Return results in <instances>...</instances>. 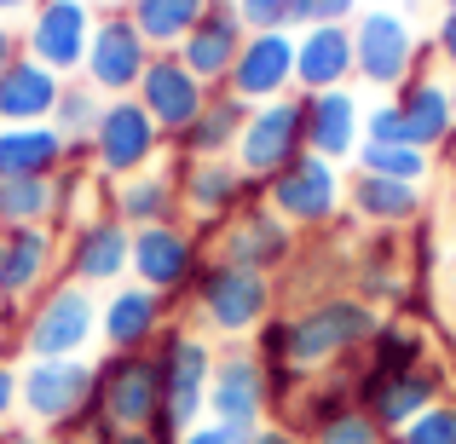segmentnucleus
<instances>
[{
	"label": "nucleus",
	"mask_w": 456,
	"mask_h": 444,
	"mask_svg": "<svg viewBox=\"0 0 456 444\" xmlns=\"http://www.w3.org/2000/svg\"><path fill=\"white\" fill-rule=\"evenodd\" d=\"M93 358H23L18 364V416L58 444H104L116 433L93 404Z\"/></svg>",
	"instance_id": "nucleus-1"
},
{
	"label": "nucleus",
	"mask_w": 456,
	"mask_h": 444,
	"mask_svg": "<svg viewBox=\"0 0 456 444\" xmlns=\"http://www.w3.org/2000/svg\"><path fill=\"white\" fill-rule=\"evenodd\" d=\"M381 329V311L358 295H312L306 306L289 311V364L301 375H323V369L346 364L370 346Z\"/></svg>",
	"instance_id": "nucleus-2"
},
{
	"label": "nucleus",
	"mask_w": 456,
	"mask_h": 444,
	"mask_svg": "<svg viewBox=\"0 0 456 444\" xmlns=\"http://www.w3.org/2000/svg\"><path fill=\"white\" fill-rule=\"evenodd\" d=\"M151 358H156V369H162V422H156L151 433L179 444L185 427L208 422V381H214L220 346H214L197 323H167L162 341L151 346Z\"/></svg>",
	"instance_id": "nucleus-3"
},
{
	"label": "nucleus",
	"mask_w": 456,
	"mask_h": 444,
	"mask_svg": "<svg viewBox=\"0 0 456 444\" xmlns=\"http://www.w3.org/2000/svg\"><path fill=\"white\" fill-rule=\"evenodd\" d=\"M272 311H278V278L225 266V260L208 254L197 289H191V318L208 341H248Z\"/></svg>",
	"instance_id": "nucleus-4"
},
{
	"label": "nucleus",
	"mask_w": 456,
	"mask_h": 444,
	"mask_svg": "<svg viewBox=\"0 0 456 444\" xmlns=\"http://www.w3.org/2000/svg\"><path fill=\"white\" fill-rule=\"evenodd\" d=\"M434 41H422L411 23V12L399 6H364L353 18V69L364 87L376 93H399L416 69H428Z\"/></svg>",
	"instance_id": "nucleus-5"
},
{
	"label": "nucleus",
	"mask_w": 456,
	"mask_h": 444,
	"mask_svg": "<svg viewBox=\"0 0 456 444\" xmlns=\"http://www.w3.org/2000/svg\"><path fill=\"white\" fill-rule=\"evenodd\" d=\"M99 341V295L53 278L23 306V358H87Z\"/></svg>",
	"instance_id": "nucleus-6"
},
{
	"label": "nucleus",
	"mask_w": 456,
	"mask_h": 444,
	"mask_svg": "<svg viewBox=\"0 0 456 444\" xmlns=\"http://www.w3.org/2000/svg\"><path fill=\"white\" fill-rule=\"evenodd\" d=\"M87 145H93V174L122 185V179H134V174L162 167L167 133L151 122V110L139 99H104V116H99Z\"/></svg>",
	"instance_id": "nucleus-7"
},
{
	"label": "nucleus",
	"mask_w": 456,
	"mask_h": 444,
	"mask_svg": "<svg viewBox=\"0 0 456 444\" xmlns=\"http://www.w3.org/2000/svg\"><path fill=\"white\" fill-rule=\"evenodd\" d=\"M202 266H208V237L191 231L185 220L174 225H145V231H134V260H127V278L156 289L162 300H191L197 289Z\"/></svg>",
	"instance_id": "nucleus-8"
},
{
	"label": "nucleus",
	"mask_w": 456,
	"mask_h": 444,
	"mask_svg": "<svg viewBox=\"0 0 456 444\" xmlns=\"http://www.w3.org/2000/svg\"><path fill=\"white\" fill-rule=\"evenodd\" d=\"M174 179H179V208H185V225H191V231H202L208 243L220 237V225L232 220L237 208H248V202L266 197V185H255L232 156L174 162Z\"/></svg>",
	"instance_id": "nucleus-9"
},
{
	"label": "nucleus",
	"mask_w": 456,
	"mask_h": 444,
	"mask_svg": "<svg viewBox=\"0 0 456 444\" xmlns=\"http://www.w3.org/2000/svg\"><path fill=\"white\" fill-rule=\"evenodd\" d=\"M266 208L278 214L283 225H295V231H330L335 220L346 214V179L335 162H323V156H301V162H289L278 179H266Z\"/></svg>",
	"instance_id": "nucleus-10"
},
{
	"label": "nucleus",
	"mask_w": 456,
	"mask_h": 444,
	"mask_svg": "<svg viewBox=\"0 0 456 444\" xmlns=\"http://www.w3.org/2000/svg\"><path fill=\"white\" fill-rule=\"evenodd\" d=\"M93 369H99L93 404H99V416L116 433L162 422V369H156L151 352H104V358H93Z\"/></svg>",
	"instance_id": "nucleus-11"
},
{
	"label": "nucleus",
	"mask_w": 456,
	"mask_h": 444,
	"mask_svg": "<svg viewBox=\"0 0 456 444\" xmlns=\"http://www.w3.org/2000/svg\"><path fill=\"white\" fill-rule=\"evenodd\" d=\"M306 156V99L289 93V99H272V104H255L243 122V139H237L232 162L243 167L255 185L278 179L289 162Z\"/></svg>",
	"instance_id": "nucleus-12"
},
{
	"label": "nucleus",
	"mask_w": 456,
	"mask_h": 444,
	"mask_svg": "<svg viewBox=\"0 0 456 444\" xmlns=\"http://www.w3.org/2000/svg\"><path fill=\"white\" fill-rule=\"evenodd\" d=\"M93 23H99V6L87 0H35V12L23 18V52L53 76L76 81L93 46Z\"/></svg>",
	"instance_id": "nucleus-13"
},
{
	"label": "nucleus",
	"mask_w": 456,
	"mask_h": 444,
	"mask_svg": "<svg viewBox=\"0 0 456 444\" xmlns=\"http://www.w3.org/2000/svg\"><path fill=\"white\" fill-rule=\"evenodd\" d=\"M295 254H301V231L283 225L278 214L266 208V197L248 202V208H237L232 220L220 225V237H214V260L243 266V271H266V278L289 271Z\"/></svg>",
	"instance_id": "nucleus-14"
},
{
	"label": "nucleus",
	"mask_w": 456,
	"mask_h": 444,
	"mask_svg": "<svg viewBox=\"0 0 456 444\" xmlns=\"http://www.w3.org/2000/svg\"><path fill=\"white\" fill-rule=\"evenodd\" d=\"M127 260H134V231L116 214H93V220L64 231V254H58V278L81 283V289H116L127 283Z\"/></svg>",
	"instance_id": "nucleus-15"
},
{
	"label": "nucleus",
	"mask_w": 456,
	"mask_h": 444,
	"mask_svg": "<svg viewBox=\"0 0 456 444\" xmlns=\"http://www.w3.org/2000/svg\"><path fill=\"white\" fill-rule=\"evenodd\" d=\"M151 41L134 29V18H127L122 6L116 12H99V23H93V46H87V64H81V81H87L99 99H134L139 76L151 69Z\"/></svg>",
	"instance_id": "nucleus-16"
},
{
	"label": "nucleus",
	"mask_w": 456,
	"mask_h": 444,
	"mask_svg": "<svg viewBox=\"0 0 456 444\" xmlns=\"http://www.w3.org/2000/svg\"><path fill=\"white\" fill-rule=\"evenodd\" d=\"M208 422H225L237 433H255L272 422V399H266V364L255 358L248 341H225L214 358V381H208Z\"/></svg>",
	"instance_id": "nucleus-17"
},
{
	"label": "nucleus",
	"mask_w": 456,
	"mask_h": 444,
	"mask_svg": "<svg viewBox=\"0 0 456 444\" xmlns=\"http://www.w3.org/2000/svg\"><path fill=\"white\" fill-rule=\"evenodd\" d=\"M451 399V375L439 358H428V364L404 369V375H370V369H358V410L376 416L381 433H399L404 422H416V416L428 410V404Z\"/></svg>",
	"instance_id": "nucleus-18"
},
{
	"label": "nucleus",
	"mask_w": 456,
	"mask_h": 444,
	"mask_svg": "<svg viewBox=\"0 0 456 444\" xmlns=\"http://www.w3.org/2000/svg\"><path fill=\"white\" fill-rule=\"evenodd\" d=\"M174 323V300H162L145 283H116L99 300V341L104 352H151L162 341V329Z\"/></svg>",
	"instance_id": "nucleus-19"
},
{
	"label": "nucleus",
	"mask_w": 456,
	"mask_h": 444,
	"mask_svg": "<svg viewBox=\"0 0 456 444\" xmlns=\"http://www.w3.org/2000/svg\"><path fill=\"white\" fill-rule=\"evenodd\" d=\"M393 110H399L404 145H416V150H428V156H451L456 150L451 76H439V69H416V76L393 93Z\"/></svg>",
	"instance_id": "nucleus-20"
},
{
	"label": "nucleus",
	"mask_w": 456,
	"mask_h": 444,
	"mask_svg": "<svg viewBox=\"0 0 456 444\" xmlns=\"http://www.w3.org/2000/svg\"><path fill=\"white\" fill-rule=\"evenodd\" d=\"M225 93H237L248 110H255V104H272V99H289L295 93V29L248 35L237 64H232V76H225Z\"/></svg>",
	"instance_id": "nucleus-21"
},
{
	"label": "nucleus",
	"mask_w": 456,
	"mask_h": 444,
	"mask_svg": "<svg viewBox=\"0 0 456 444\" xmlns=\"http://www.w3.org/2000/svg\"><path fill=\"white\" fill-rule=\"evenodd\" d=\"M134 99L145 104L151 122L162 127L167 145H174V139H179V133H185V127L202 116V104L214 99V87H202V81L191 76L185 64H179V52H156V58H151V69L139 76Z\"/></svg>",
	"instance_id": "nucleus-22"
},
{
	"label": "nucleus",
	"mask_w": 456,
	"mask_h": 444,
	"mask_svg": "<svg viewBox=\"0 0 456 444\" xmlns=\"http://www.w3.org/2000/svg\"><path fill=\"white\" fill-rule=\"evenodd\" d=\"M64 237L53 225H0V300H35L58 278Z\"/></svg>",
	"instance_id": "nucleus-23"
},
{
	"label": "nucleus",
	"mask_w": 456,
	"mask_h": 444,
	"mask_svg": "<svg viewBox=\"0 0 456 444\" xmlns=\"http://www.w3.org/2000/svg\"><path fill=\"white\" fill-rule=\"evenodd\" d=\"M353 23H318L295 35V93H335L353 87Z\"/></svg>",
	"instance_id": "nucleus-24"
},
{
	"label": "nucleus",
	"mask_w": 456,
	"mask_h": 444,
	"mask_svg": "<svg viewBox=\"0 0 456 444\" xmlns=\"http://www.w3.org/2000/svg\"><path fill=\"white\" fill-rule=\"evenodd\" d=\"M306 99V93H301ZM364 110L353 87H335V93H312L306 99V150L323 156V162H353L358 145H364Z\"/></svg>",
	"instance_id": "nucleus-25"
},
{
	"label": "nucleus",
	"mask_w": 456,
	"mask_h": 444,
	"mask_svg": "<svg viewBox=\"0 0 456 444\" xmlns=\"http://www.w3.org/2000/svg\"><path fill=\"white\" fill-rule=\"evenodd\" d=\"M346 214H353L358 225H376V231H411L428 214V190L404 185V179L353 174L346 179Z\"/></svg>",
	"instance_id": "nucleus-26"
},
{
	"label": "nucleus",
	"mask_w": 456,
	"mask_h": 444,
	"mask_svg": "<svg viewBox=\"0 0 456 444\" xmlns=\"http://www.w3.org/2000/svg\"><path fill=\"white\" fill-rule=\"evenodd\" d=\"M243 41H248V29L237 23V12L208 6V18H202L197 29H191L185 41L174 46V52H179V64H185L191 76L202 81V87L220 93L225 76H232V64H237V52H243Z\"/></svg>",
	"instance_id": "nucleus-27"
},
{
	"label": "nucleus",
	"mask_w": 456,
	"mask_h": 444,
	"mask_svg": "<svg viewBox=\"0 0 456 444\" xmlns=\"http://www.w3.org/2000/svg\"><path fill=\"white\" fill-rule=\"evenodd\" d=\"M58 93H64V76H53L46 64H35L29 52L0 76V127H41L53 122Z\"/></svg>",
	"instance_id": "nucleus-28"
},
{
	"label": "nucleus",
	"mask_w": 456,
	"mask_h": 444,
	"mask_svg": "<svg viewBox=\"0 0 456 444\" xmlns=\"http://www.w3.org/2000/svg\"><path fill=\"white\" fill-rule=\"evenodd\" d=\"M110 214L127 225V231L185 220V208H179V179H174V167H151V174H134V179H122V185H110Z\"/></svg>",
	"instance_id": "nucleus-29"
},
{
	"label": "nucleus",
	"mask_w": 456,
	"mask_h": 444,
	"mask_svg": "<svg viewBox=\"0 0 456 444\" xmlns=\"http://www.w3.org/2000/svg\"><path fill=\"white\" fill-rule=\"evenodd\" d=\"M243 122H248V104L237 99V93H214L208 104H202V116L185 127V133L174 139V162H208V156H232L237 139H243Z\"/></svg>",
	"instance_id": "nucleus-30"
},
{
	"label": "nucleus",
	"mask_w": 456,
	"mask_h": 444,
	"mask_svg": "<svg viewBox=\"0 0 456 444\" xmlns=\"http://www.w3.org/2000/svg\"><path fill=\"white\" fill-rule=\"evenodd\" d=\"M346 278H353V295L381 306V300H404V243L399 231H370L364 243L346 260Z\"/></svg>",
	"instance_id": "nucleus-31"
},
{
	"label": "nucleus",
	"mask_w": 456,
	"mask_h": 444,
	"mask_svg": "<svg viewBox=\"0 0 456 444\" xmlns=\"http://www.w3.org/2000/svg\"><path fill=\"white\" fill-rule=\"evenodd\" d=\"M69 167V145L53 122L0 127V179H58Z\"/></svg>",
	"instance_id": "nucleus-32"
},
{
	"label": "nucleus",
	"mask_w": 456,
	"mask_h": 444,
	"mask_svg": "<svg viewBox=\"0 0 456 444\" xmlns=\"http://www.w3.org/2000/svg\"><path fill=\"white\" fill-rule=\"evenodd\" d=\"M434 358V346H428V329L411 318H381V329L370 335L364 358H358V369H370V375H404V369L428 364Z\"/></svg>",
	"instance_id": "nucleus-33"
},
{
	"label": "nucleus",
	"mask_w": 456,
	"mask_h": 444,
	"mask_svg": "<svg viewBox=\"0 0 456 444\" xmlns=\"http://www.w3.org/2000/svg\"><path fill=\"white\" fill-rule=\"evenodd\" d=\"M127 18L134 29L151 41V52H174L202 18H208V0H127Z\"/></svg>",
	"instance_id": "nucleus-34"
},
{
	"label": "nucleus",
	"mask_w": 456,
	"mask_h": 444,
	"mask_svg": "<svg viewBox=\"0 0 456 444\" xmlns=\"http://www.w3.org/2000/svg\"><path fill=\"white\" fill-rule=\"evenodd\" d=\"M53 179H0V225H53Z\"/></svg>",
	"instance_id": "nucleus-35"
},
{
	"label": "nucleus",
	"mask_w": 456,
	"mask_h": 444,
	"mask_svg": "<svg viewBox=\"0 0 456 444\" xmlns=\"http://www.w3.org/2000/svg\"><path fill=\"white\" fill-rule=\"evenodd\" d=\"M353 174H376V179H404V185H428L434 156L416 145H358Z\"/></svg>",
	"instance_id": "nucleus-36"
},
{
	"label": "nucleus",
	"mask_w": 456,
	"mask_h": 444,
	"mask_svg": "<svg viewBox=\"0 0 456 444\" xmlns=\"http://www.w3.org/2000/svg\"><path fill=\"white\" fill-rule=\"evenodd\" d=\"M99 116H104V99L87 87V81H64V93H58V110H53V127L64 133V145H87L93 139V127H99Z\"/></svg>",
	"instance_id": "nucleus-37"
},
{
	"label": "nucleus",
	"mask_w": 456,
	"mask_h": 444,
	"mask_svg": "<svg viewBox=\"0 0 456 444\" xmlns=\"http://www.w3.org/2000/svg\"><path fill=\"white\" fill-rule=\"evenodd\" d=\"M387 444H456V399L428 404L416 422H404Z\"/></svg>",
	"instance_id": "nucleus-38"
},
{
	"label": "nucleus",
	"mask_w": 456,
	"mask_h": 444,
	"mask_svg": "<svg viewBox=\"0 0 456 444\" xmlns=\"http://www.w3.org/2000/svg\"><path fill=\"white\" fill-rule=\"evenodd\" d=\"M312 444H387V433L376 427L370 410H346V416H335L323 433H312Z\"/></svg>",
	"instance_id": "nucleus-39"
},
{
	"label": "nucleus",
	"mask_w": 456,
	"mask_h": 444,
	"mask_svg": "<svg viewBox=\"0 0 456 444\" xmlns=\"http://www.w3.org/2000/svg\"><path fill=\"white\" fill-rule=\"evenodd\" d=\"M358 0H295V12H289V29L301 35V29H318V23H353L358 18Z\"/></svg>",
	"instance_id": "nucleus-40"
},
{
	"label": "nucleus",
	"mask_w": 456,
	"mask_h": 444,
	"mask_svg": "<svg viewBox=\"0 0 456 444\" xmlns=\"http://www.w3.org/2000/svg\"><path fill=\"white\" fill-rule=\"evenodd\" d=\"M232 12L248 35H266V29H289L295 0H232Z\"/></svg>",
	"instance_id": "nucleus-41"
},
{
	"label": "nucleus",
	"mask_w": 456,
	"mask_h": 444,
	"mask_svg": "<svg viewBox=\"0 0 456 444\" xmlns=\"http://www.w3.org/2000/svg\"><path fill=\"white\" fill-rule=\"evenodd\" d=\"M248 346H255V358L260 364H289V311H272L266 323H260L255 335H248Z\"/></svg>",
	"instance_id": "nucleus-42"
},
{
	"label": "nucleus",
	"mask_w": 456,
	"mask_h": 444,
	"mask_svg": "<svg viewBox=\"0 0 456 444\" xmlns=\"http://www.w3.org/2000/svg\"><path fill=\"white\" fill-rule=\"evenodd\" d=\"M364 145H404V127H399L393 99H381V104H370V110H364Z\"/></svg>",
	"instance_id": "nucleus-43"
},
{
	"label": "nucleus",
	"mask_w": 456,
	"mask_h": 444,
	"mask_svg": "<svg viewBox=\"0 0 456 444\" xmlns=\"http://www.w3.org/2000/svg\"><path fill=\"white\" fill-rule=\"evenodd\" d=\"M179 444H248V433H237V427H225V422H197V427L179 433Z\"/></svg>",
	"instance_id": "nucleus-44"
},
{
	"label": "nucleus",
	"mask_w": 456,
	"mask_h": 444,
	"mask_svg": "<svg viewBox=\"0 0 456 444\" xmlns=\"http://www.w3.org/2000/svg\"><path fill=\"white\" fill-rule=\"evenodd\" d=\"M434 58L456 76V6L439 12V29H434Z\"/></svg>",
	"instance_id": "nucleus-45"
},
{
	"label": "nucleus",
	"mask_w": 456,
	"mask_h": 444,
	"mask_svg": "<svg viewBox=\"0 0 456 444\" xmlns=\"http://www.w3.org/2000/svg\"><path fill=\"white\" fill-rule=\"evenodd\" d=\"M18 422V364L0 352V427Z\"/></svg>",
	"instance_id": "nucleus-46"
},
{
	"label": "nucleus",
	"mask_w": 456,
	"mask_h": 444,
	"mask_svg": "<svg viewBox=\"0 0 456 444\" xmlns=\"http://www.w3.org/2000/svg\"><path fill=\"white\" fill-rule=\"evenodd\" d=\"M248 444H312V439L295 433L289 422H266V427H255V433H248Z\"/></svg>",
	"instance_id": "nucleus-47"
},
{
	"label": "nucleus",
	"mask_w": 456,
	"mask_h": 444,
	"mask_svg": "<svg viewBox=\"0 0 456 444\" xmlns=\"http://www.w3.org/2000/svg\"><path fill=\"white\" fill-rule=\"evenodd\" d=\"M23 58V29H12V18H0V76Z\"/></svg>",
	"instance_id": "nucleus-48"
},
{
	"label": "nucleus",
	"mask_w": 456,
	"mask_h": 444,
	"mask_svg": "<svg viewBox=\"0 0 456 444\" xmlns=\"http://www.w3.org/2000/svg\"><path fill=\"white\" fill-rule=\"evenodd\" d=\"M0 444H58V439L41 433V427H29V422H6L0 427Z\"/></svg>",
	"instance_id": "nucleus-49"
},
{
	"label": "nucleus",
	"mask_w": 456,
	"mask_h": 444,
	"mask_svg": "<svg viewBox=\"0 0 456 444\" xmlns=\"http://www.w3.org/2000/svg\"><path fill=\"white\" fill-rule=\"evenodd\" d=\"M104 444H167V439H156L151 427H127V433H110Z\"/></svg>",
	"instance_id": "nucleus-50"
},
{
	"label": "nucleus",
	"mask_w": 456,
	"mask_h": 444,
	"mask_svg": "<svg viewBox=\"0 0 456 444\" xmlns=\"http://www.w3.org/2000/svg\"><path fill=\"white\" fill-rule=\"evenodd\" d=\"M18 12L29 18V12H35V0H0V18H18Z\"/></svg>",
	"instance_id": "nucleus-51"
},
{
	"label": "nucleus",
	"mask_w": 456,
	"mask_h": 444,
	"mask_svg": "<svg viewBox=\"0 0 456 444\" xmlns=\"http://www.w3.org/2000/svg\"><path fill=\"white\" fill-rule=\"evenodd\" d=\"M87 6H99V12H116V6H127V0H87Z\"/></svg>",
	"instance_id": "nucleus-52"
},
{
	"label": "nucleus",
	"mask_w": 456,
	"mask_h": 444,
	"mask_svg": "<svg viewBox=\"0 0 456 444\" xmlns=\"http://www.w3.org/2000/svg\"><path fill=\"white\" fill-rule=\"evenodd\" d=\"M451 110H456V76H451Z\"/></svg>",
	"instance_id": "nucleus-53"
},
{
	"label": "nucleus",
	"mask_w": 456,
	"mask_h": 444,
	"mask_svg": "<svg viewBox=\"0 0 456 444\" xmlns=\"http://www.w3.org/2000/svg\"><path fill=\"white\" fill-rule=\"evenodd\" d=\"M445 6H456V0H445Z\"/></svg>",
	"instance_id": "nucleus-54"
},
{
	"label": "nucleus",
	"mask_w": 456,
	"mask_h": 444,
	"mask_svg": "<svg viewBox=\"0 0 456 444\" xmlns=\"http://www.w3.org/2000/svg\"><path fill=\"white\" fill-rule=\"evenodd\" d=\"M451 162H456V150H451Z\"/></svg>",
	"instance_id": "nucleus-55"
}]
</instances>
